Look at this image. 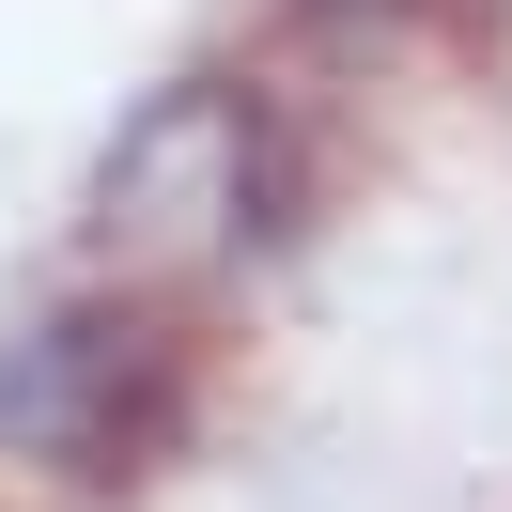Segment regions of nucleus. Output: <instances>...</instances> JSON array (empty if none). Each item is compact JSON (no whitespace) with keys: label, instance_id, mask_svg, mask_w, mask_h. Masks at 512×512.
I'll return each instance as SVG.
<instances>
[{"label":"nucleus","instance_id":"obj_1","mask_svg":"<svg viewBox=\"0 0 512 512\" xmlns=\"http://www.w3.org/2000/svg\"><path fill=\"white\" fill-rule=\"evenodd\" d=\"M187 435V326L156 295H47L0 326V450L47 481H140Z\"/></svg>","mask_w":512,"mask_h":512},{"label":"nucleus","instance_id":"obj_2","mask_svg":"<svg viewBox=\"0 0 512 512\" xmlns=\"http://www.w3.org/2000/svg\"><path fill=\"white\" fill-rule=\"evenodd\" d=\"M249 233H280V140L233 78H171L94 171V249L125 280H171V264L249 249Z\"/></svg>","mask_w":512,"mask_h":512}]
</instances>
